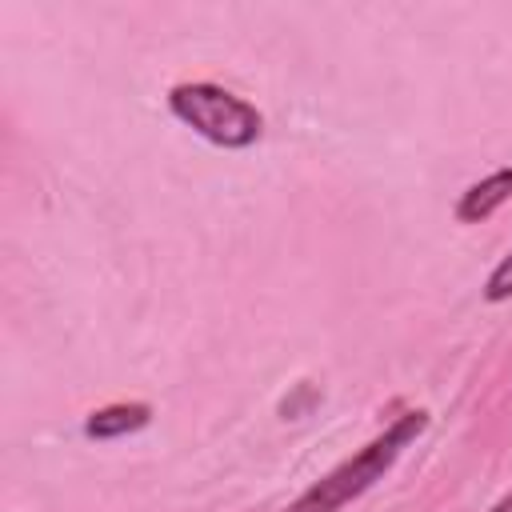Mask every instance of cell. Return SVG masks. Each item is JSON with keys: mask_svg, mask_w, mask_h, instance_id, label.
<instances>
[{"mask_svg": "<svg viewBox=\"0 0 512 512\" xmlns=\"http://www.w3.org/2000/svg\"><path fill=\"white\" fill-rule=\"evenodd\" d=\"M428 428V412H404L396 416L376 440H368L356 456H348L344 464H336L328 476H320L308 492H300L284 512H340L344 504H352L356 496H364L392 464L396 456Z\"/></svg>", "mask_w": 512, "mask_h": 512, "instance_id": "cell-1", "label": "cell"}, {"mask_svg": "<svg viewBox=\"0 0 512 512\" xmlns=\"http://www.w3.org/2000/svg\"><path fill=\"white\" fill-rule=\"evenodd\" d=\"M168 108L176 120H184L192 132H200L204 140H212L220 148H248V144H256V136L264 128V116L248 100H240L236 92L208 84V80L176 84L168 92Z\"/></svg>", "mask_w": 512, "mask_h": 512, "instance_id": "cell-2", "label": "cell"}, {"mask_svg": "<svg viewBox=\"0 0 512 512\" xmlns=\"http://www.w3.org/2000/svg\"><path fill=\"white\" fill-rule=\"evenodd\" d=\"M504 200H512V168H496L492 176H484V180H476L472 188H464L460 200H456V220H460V224H480V220H488Z\"/></svg>", "mask_w": 512, "mask_h": 512, "instance_id": "cell-3", "label": "cell"}, {"mask_svg": "<svg viewBox=\"0 0 512 512\" xmlns=\"http://www.w3.org/2000/svg\"><path fill=\"white\" fill-rule=\"evenodd\" d=\"M148 420H152V408L148 404H108V408H96L84 420V432L92 440H116V436L140 432Z\"/></svg>", "mask_w": 512, "mask_h": 512, "instance_id": "cell-4", "label": "cell"}, {"mask_svg": "<svg viewBox=\"0 0 512 512\" xmlns=\"http://www.w3.org/2000/svg\"><path fill=\"white\" fill-rule=\"evenodd\" d=\"M512 296V252L492 268V276L484 280V300L488 304H500V300H508Z\"/></svg>", "mask_w": 512, "mask_h": 512, "instance_id": "cell-5", "label": "cell"}, {"mask_svg": "<svg viewBox=\"0 0 512 512\" xmlns=\"http://www.w3.org/2000/svg\"><path fill=\"white\" fill-rule=\"evenodd\" d=\"M488 512H512V492H508V496H504V500H496V504H492V508H488Z\"/></svg>", "mask_w": 512, "mask_h": 512, "instance_id": "cell-6", "label": "cell"}]
</instances>
